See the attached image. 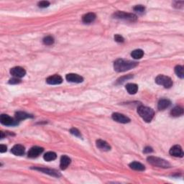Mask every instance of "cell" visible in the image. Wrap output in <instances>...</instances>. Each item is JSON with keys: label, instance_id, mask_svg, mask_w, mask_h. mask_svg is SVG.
Wrapping results in <instances>:
<instances>
[{"label": "cell", "instance_id": "1", "mask_svg": "<svg viewBox=\"0 0 184 184\" xmlns=\"http://www.w3.org/2000/svg\"><path fill=\"white\" fill-rule=\"evenodd\" d=\"M138 63L129 60L118 59L114 63V69L117 72H125L135 68Z\"/></svg>", "mask_w": 184, "mask_h": 184}, {"label": "cell", "instance_id": "2", "mask_svg": "<svg viewBox=\"0 0 184 184\" xmlns=\"http://www.w3.org/2000/svg\"><path fill=\"white\" fill-rule=\"evenodd\" d=\"M137 112L146 122H151L154 117V115H155L154 111L151 108L144 107V106H140V107H138Z\"/></svg>", "mask_w": 184, "mask_h": 184}, {"label": "cell", "instance_id": "3", "mask_svg": "<svg viewBox=\"0 0 184 184\" xmlns=\"http://www.w3.org/2000/svg\"><path fill=\"white\" fill-rule=\"evenodd\" d=\"M147 161L149 163H150L151 165H154V166L163 168H168L171 167V164L168 162L163 160L160 157H154V156H150L147 157Z\"/></svg>", "mask_w": 184, "mask_h": 184}, {"label": "cell", "instance_id": "4", "mask_svg": "<svg viewBox=\"0 0 184 184\" xmlns=\"http://www.w3.org/2000/svg\"><path fill=\"white\" fill-rule=\"evenodd\" d=\"M155 82L157 84L163 86L166 89L171 88L173 86V81H172L171 78L164 75L157 76L155 79Z\"/></svg>", "mask_w": 184, "mask_h": 184}, {"label": "cell", "instance_id": "5", "mask_svg": "<svg viewBox=\"0 0 184 184\" xmlns=\"http://www.w3.org/2000/svg\"><path fill=\"white\" fill-rule=\"evenodd\" d=\"M115 17L117 19H124V20H127L130 22H135L137 20V16L134 14L131 13H126L124 12H117L115 14Z\"/></svg>", "mask_w": 184, "mask_h": 184}, {"label": "cell", "instance_id": "6", "mask_svg": "<svg viewBox=\"0 0 184 184\" xmlns=\"http://www.w3.org/2000/svg\"><path fill=\"white\" fill-rule=\"evenodd\" d=\"M0 122L2 125L6 126H15L18 124L17 119H13L7 115H2L0 117Z\"/></svg>", "mask_w": 184, "mask_h": 184}, {"label": "cell", "instance_id": "7", "mask_svg": "<svg viewBox=\"0 0 184 184\" xmlns=\"http://www.w3.org/2000/svg\"><path fill=\"white\" fill-rule=\"evenodd\" d=\"M10 73L14 77L22 78L25 76V75L26 74V71L23 68L17 66V67L12 68V69L10 70Z\"/></svg>", "mask_w": 184, "mask_h": 184}, {"label": "cell", "instance_id": "8", "mask_svg": "<svg viewBox=\"0 0 184 184\" xmlns=\"http://www.w3.org/2000/svg\"><path fill=\"white\" fill-rule=\"evenodd\" d=\"M43 150L44 149L43 147H38V146H35V147H33L32 148H30V150L28 151L27 155H28L29 157H31V158L37 157V156H39L43 153Z\"/></svg>", "mask_w": 184, "mask_h": 184}, {"label": "cell", "instance_id": "9", "mask_svg": "<svg viewBox=\"0 0 184 184\" xmlns=\"http://www.w3.org/2000/svg\"><path fill=\"white\" fill-rule=\"evenodd\" d=\"M112 119L117 122L122 124H126L130 122L129 118L120 113H114L112 115Z\"/></svg>", "mask_w": 184, "mask_h": 184}, {"label": "cell", "instance_id": "10", "mask_svg": "<svg viewBox=\"0 0 184 184\" xmlns=\"http://www.w3.org/2000/svg\"><path fill=\"white\" fill-rule=\"evenodd\" d=\"M65 79L68 81L69 82H72V83H81L83 82V77H81V76L76 74V73H69V74H67L66 76H65Z\"/></svg>", "mask_w": 184, "mask_h": 184}, {"label": "cell", "instance_id": "11", "mask_svg": "<svg viewBox=\"0 0 184 184\" xmlns=\"http://www.w3.org/2000/svg\"><path fill=\"white\" fill-rule=\"evenodd\" d=\"M46 82L51 85H57L63 82V79L59 75H53L48 78L46 79Z\"/></svg>", "mask_w": 184, "mask_h": 184}, {"label": "cell", "instance_id": "12", "mask_svg": "<svg viewBox=\"0 0 184 184\" xmlns=\"http://www.w3.org/2000/svg\"><path fill=\"white\" fill-rule=\"evenodd\" d=\"M170 154L174 157H182L183 156V152L180 145H174L170 150Z\"/></svg>", "mask_w": 184, "mask_h": 184}, {"label": "cell", "instance_id": "13", "mask_svg": "<svg viewBox=\"0 0 184 184\" xmlns=\"http://www.w3.org/2000/svg\"><path fill=\"white\" fill-rule=\"evenodd\" d=\"M34 169L37 170V171H41L44 173L48 174L50 175H52V176H55V177H59L61 175L59 172H58L55 170H51V169H48V168H34Z\"/></svg>", "mask_w": 184, "mask_h": 184}, {"label": "cell", "instance_id": "14", "mask_svg": "<svg viewBox=\"0 0 184 184\" xmlns=\"http://www.w3.org/2000/svg\"><path fill=\"white\" fill-rule=\"evenodd\" d=\"M11 152L15 155L21 156L24 155V153H25V147L22 145H15L12 148Z\"/></svg>", "mask_w": 184, "mask_h": 184}, {"label": "cell", "instance_id": "15", "mask_svg": "<svg viewBox=\"0 0 184 184\" xmlns=\"http://www.w3.org/2000/svg\"><path fill=\"white\" fill-rule=\"evenodd\" d=\"M97 146L98 148L104 151H109L111 149V146L102 140H98L97 141Z\"/></svg>", "mask_w": 184, "mask_h": 184}, {"label": "cell", "instance_id": "16", "mask_svg": "<svg viewBox=\"0 0 184 184\" xmlns=\"http://www.w3.org/2000/svg\"><path fill=\"white\" fill-rule=\"evenodd\" d=\"M71 158L69 157H68L67 155H63L61 158V163H60V167H61V170L66 169L68 166L71 163Z\"/></svg>", "mask_w": 184, "mask_h": 184}, {"label": "cell", "instance_id": "17", "mask_svg": "<svg viewBox=\"0 0 184 184\" xmlns=\"http://www.w3.org/2000/svg\"><path fill=\"white\" fill-rule=\"evenodd\" d=\"M171 104V101L167 99H162L157 104V108L159 110H164L168 108Z\"/></svg>", "mask_w": 184, "mask_h": 184}, {"label": "cell", "instance_id": "18", "mask_svg": "<svg viewBox=\"0 0 184 184\" xmlns=\"http://www.w3.org/2000/svg\"><path fill=\"white\" fill-rule=\"evenodd\" d=\"M96 19V15L94 13H92V12H89L83 16V17H82V21H83V23H91L92 22H94L95 20Z\"/></svg>", "mask_w": 184, "mask_h": 184}, {"label": "cell", "instance_id": "19", "mask_svg": "<svg viewBox=\"0 0 184 184\" xmlns=\"http://www.w3.org/2000/svg\"><path fill=\"white\" fill-rule=\"evenodd\" d=\"M129 167H130V168L138 171H143L145 169V165L140 163H138V162H133V163H131L129 164Z\"/></svg>", "mask_w": 184, "mask_h": 184}, {"label": "cell", "instance_id": "20", "mask_svg": "<svg viewBox=\"0 0 184 184\" xmlns=\"http://www.w3.org/2000/svg\"><path fill=\"white\" fill-rule=\"evenodd\" d=\"M126 89L129 94H135L138 91V87L135 83H127Z\"/></svg>", "mask_w": 184, "mask_h": 184}, {"label": "cell", "instance_id": "21", "mask_svg": "<svg viewBox=\"0 0 184 184\" xmlns=\"http://www.w3.org/2000/svg\"><path fill=\"white\" fill-rule=\"evenodd\" d=\"M183 109L181 107H175L171 111V115L172 117H180V116L183 115Z\"/></svg>", "mask_w": 184, "mask_h": 184}, {"label": "cell", "instance_id": "22", "mask_svg": "<svg viewBox=\"0 0 184 184\" xmlns=\"http://www.w3.org/2000/svg\"><path fill=\"white\" fill-rule=\"evenodd\" d=\"M30 117H33L30 115H28V114L23 112V111H17V113L15 114V119H17V121H20V120H24V119H27V118Z\"/></svg>", "mask_w": 184, "mask_h": 184}, {"label": "cell", "instance_id": "23", "mask_svg": "<svg viewBox=\"0 0 184 184\" xmlns=\"http://www.w3.org/2000/svg\"><path fill=\"white\" fill-rule=\"evenodd\" d=\"M144 55V52L143 50L141 49H137L135 50L132 52L131 56L134 59H140L143 57Z\"/></svg>", "mask_w": 184, "mask_h": 184}, {"label": "cell", "instance_id": "24", "mask_svg": "<svg viewBox=\"0 0 184 184\" xmlns=\"http://www.w3.org/2000/svg\"><path fill=\"white\" fill-rule=\"evenodd\" d=\"M44 160L46 161H52L56 159L57 155L54 152H48L43 156Z\"/></svg>", "mask_w": 184, "mask_h": 184}, {"label": "cell", "instance_id": "25", "mask_svg": "<svg viewBox=\"0 0 184 184\" xmlns=\"http://www.w3.org/2000/svg\"><path fill=\"white\" fill-rule=\"evenodd\" d=\"M175 73H176L178 76L183 79L184 77V73H183V67L182 65H176L175 68Z\"/></svg>", "mask_w": 184, "mask_h": 184}, {"label": "cell", "instance_id": "26", "mask_svg": "<svg viewBox=\"0 0 184 184\" xmlns=\"http://www.w3.org/2000/svg\"><path fill=\"white\" fill-rule=\"evenodd\" d=\"M43 43L46 45H51L54 43V38L52 36H46L43 38Z\"/></svg>", "mask_w": 184, "mask_h": 184}, {"label": "cell", "instance_id": "27", "mask_svg": "<svg viewBox=\"0 0 184 184\" xmlns=\"http://www.w3.org/2000/svg\"><path fill=\"white\" fill-rule=\"evenodd\" d=\"M145 7L143 5H137L133 8L134 10H135V12H140V13L143 12L145 11Z\"/></svg>", "mask_w": 184, "mask_h": 184}, {"label": "cell", "instance_id": "28", "mask_svg": "<svg viewBox=\"0 0 184 184\" xmlns=\"http://www.w3.org/2000/svg\"><path fill=\"white\" fill-rule=\"evenodd\" d=\"M70 132H71L72 135H75L76 137H81V133H80L77 129H76V128H72V129H71V130H70Z\"/></svg>", "mask_w": 184, "mask_h": 184}, {"label": "cell", "instance_id": "29", "mask_svg": "<svg viewBox=\"0 0 184 184\" xmlns=\"http://www.w3.org/2000/svg\"><path fill=\"white\" fill-rule=\"evenodd\" d=\"M50 5V2L48 1H41L38 3V7L41 8L48 7Z\"/></svg>", "mask_w": 184, "mask_h": 184}, {"label": "cell", "instance_id": "30", "mask_svg": "<svg viewBox=\"0 0 184 184\" xmlns=\"http://www.w3.org/2000/svg\"><path fill=\"white\" fill-rule=\"evenodd\" d=\"M21 83V80L18 79V78L14 77L13 79H11L9 80V83H10V84H17V83Z\"/></svg>", "mask_w": 184, "mask_h": 184}, {"label": "cell", "instance_id": "31", "mask_svg": "<svg viewBox=\"0 0 184 184\" xmlns=\"http://www.w3.org/2000/svg\"><path fill=\"white\" fill-rule=\"evenodd\" d=\"M115 41L118 42V43H123L125 41V39L122 36H121L120 35H115Z\"/></svg>", "mask_w": 184, "mask_h": 184}, {"label": "cell", "instance_id": "32", "mask_svg": "<svg viewBox=\"0 0 184 184\" xmlns=\"http://www.w3.org/2000/svg\"><path fill=\"white\" fill-rule=\"evenodd\" d=\"M130 78H132V76H124V77H122L119 79V80L117 81V83H122V82H124L125 81H126V79H130Z\"/></svg>", "mask_w": 184, "mask_h": 184}, {"label": "cell", "instance_id": "33", "mask_svg": "<svg viewBox=\"0 0 184 184\" xmlns=\"http://www.w3.org/2000/svg\"><path fill=\"white\" fill-rule=\"evenodd\" d=\"M153 151V148H152V147H146L143 150V152L145 153H152Z\"/></svg>", "mask_w": 184, "mask_h": 184}, {"label": "cell", "instance_id": "34", "mask_svg": "<svg viewBox=\"0 0 184 184\" xmlns=\"http://www.w3.org/2000/svg\"><path fill=\"white\" fill-rule=\"evenodd\" d=\"M7 146L5 145H0V152L1 153H5V152L7 151Z\"/></svg>", "mask_w": 184, "mask_h": 184}, {"label": "cell", "instance_id": "35", "mask_svg": "<svg viewBox=\"0 0 184 184\" xmlns=\"http://www.w3.org/2000/svg\"><path fill=\"white\" fill-rule=\"evenodd\" d=\"M1 133V138H2H2H4V137H5V135H4L3 132H1V133Z\"/></svg>", "mask_w": 184, "mask_h": 184}]
</instances>
